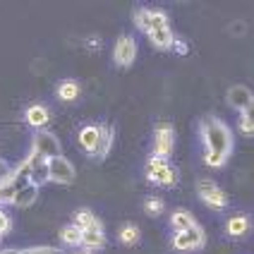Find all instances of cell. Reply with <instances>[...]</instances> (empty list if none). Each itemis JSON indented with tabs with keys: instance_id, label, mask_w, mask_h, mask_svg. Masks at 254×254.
Instances as JSON below:
<instances>
[{
	"instance_id": "6da1fadb",
	"label": "cell",
	"mask_w": 254,
	"mask_h": 254,
	"mask_svg": "<svg viewBox=\"0 0 254 254\" xmlns=\"http://www.w3.org/2000/svg\"><path fill=\"white\" fill-rule=\"evenodd\" d=\"M201 139H204L206 151H211V154H221L228 158L233 154V132L223 120H218L213 115H206L201 120Z\"/></svg>"
},
{
	"instance_id": "7a4b0ae2",
	"label": "cell",
	"mask_w": 254,
	"mask_h": 254,
	"mask_svg": "<svg viewBox=\"0 0 254 254\" xmlns=\"http://www.w3.org/2000/svg\"><path fill=\"white\" fill-rule=\"evenodd\" d=\"M146 178H149V183L154 185L173 187V185H178V170H175V166H170L166 158L151 156L146 161Z\"/></svg>"
},
{
	"instance_id": "3957f363",
	"label": "cell",
	"mask_w": 254,
	"mask_h": 254,
	"mask_svg": "<svg viewBox=\"0 0 254 254\" xmlns=\"http://www.w3.org/2000/svg\"><path fill=\"white\" fill-rule=\"evenodd\" d=\"M170 245L178 252H197V250H201L206 245V233H204L201 226H192V228H187V230L173 233Z\"/></svg>"
},
{
	"instance_id": "277c9868",
	"label": "cell",
	"mask_w": 254,
	"mask_h": 254,
	"mask_svg": "<svg viewBox=\"0 0 254 254\" xmlns=\"http://www.w3.org/2000/svg\"><path fill=\"white\" fill-rule=\"evenodd\" d=\"M173 149H175V129L170 123H158L154 132V156L168 161Z\"/></svg>"
},
{
	"instance_id": "5b68a950",
	"label": "cell",
	"mask_w": 254,
	"mask_h": 254,
	"mask_svg": "<svg viewBox=\"0 0 254 254\" xmlns=\"http://www.w3.org/2000/svg\"><path fill=\"white\" fill-rule=\"evenodd\" d=\"M197 192H199V199H201V201H204L209 209L221 211V209H226V206H228L226 192H223L218 185L213 183V180H199Z\"/></svg>"
},
{
	"instance_id": "8992f818",
	"label": "cell",
	"mask_w": 254,
	"mask_h": 254,
	"mask_svg": "<svg viewBox=\"0 0 254 254\" xmlns=\"http://www.w3.org/2000/svg\"><path fill=\"white\" fill-rule=\"evenodd\" d=\"M74 175H77V170H74V166H72V161L70 158H65L63 154L48 161V178H51V183L72 185L74 183Z\"/></svg>"
},
{
	"instance_id": "52a82bcc",
	"label": "cell",
	"mask_w": 254,
	"mask_h": 254,
	"mask_svg": "<svg viewBox=\"0 0 254 254\" xmlns=\"http://www.w3.org/2000/svg\"><path fill=\"white\" fill-rule=\"evenodd\" d=\"M134 24H137L144 34H149V31H154V29L168 27V14L163 12V10H154V7H139V10L134 12Z\"/></svg>"
},
{
	"instance_id": "ba28073f",
	"label": "cell",
	"mask_w": 254,
	"mask_h": 254,
	"mask_svg": "<svg viewBox=\"0 0 254 254\" xmlns=\"http://www.w3.org/2000/svg\"><path fill=\"white\" fill-rule=\"evenodd\" d=\"M31 151L39 154L41 158H46V161H51V158L60 156V139H58L53 132H43L41 129L31 139Z\"/></svg>"
},
{
	"instance_id": "9c48e42d",
	"label": "cell",
	"mask_w": 254,
	"mask_h": 254,
	"mask_svg": "<svg viewBox=\"0 0 254 254\" xmlns=\"http://www.w3.org/2000/svg\"><path fill=\"white\" fill-rule=\"evenodd\" d=\"M228 106L233 108V111H238V113H252V103H254V96L252 91H250V86L245 84H233L228 89Z\"/></svg>"
},
{
	"instance_id": "30bf717a",
	"label": "cell",
	"mask_w": 254,
	"mask_h": 254,
	"mask_svg": "<svg viewBox=\"0 0 254 254\" xmlns=\"http://www.w3.org/2000/svg\"><path fill=\"white\" fill-rule=\"evenodd\" d=\"M137 58V41L132 36L123 34L118 41H115V48H113V60L118 67H129Z\"/></svg>"
},
{
	"instance_id": "8fae6325",
	"label": "cell",
	"mask_w": 254,
	"mask_h": 254,
	"mask_svg": "<svg viewBox=\"0 0 254 254\" xmlns=\"http://www.w3.org/2000/svg\"><path fill=\"white\" fill-rule=\"evenodd\" d=\"M27 161H29V183L34 187H41V185L51 183V178H48V161L46 158H41L34 151H29Z\"/></svg>"
},
{
	"instance_id": "7c38bea8",
	"label": "cell",
	"mask_w": 254,
	"mask_h": 254,
	"mask_svg": "<svg viewBox=\"0 0 254 254\" xmlns=\"http://www.w3.org/2000/svg\"><path fill=\"white\" fill-rule=\"evenodd\" d=\"M82 245H84V250H89V252L106 247V230H103V223H101L99 218L91 226L82 228Z\"/></svg>"
},
{
	"instance_id": "4fadbf2b",
	"label": "cell",
	"mask_w": 254,
	"mask_h": 254,
	"mask_svg": "<svg viewBox=\"0 0 254 254\" xmlns=\"http://www.w3.org/2000/svg\"><path fill=\"white\" fill-rule=\"evenodd\" d=\"M113 127H106L101 125L99 127V139H96V146H94V151L89 158H94V161H103L108 151H111V146H113Z\"/></svg>"
},
{
	"instance_id": "5bb4252c",
	"label": "cell",
	"mask_w": 254,
	"mask_h": 254,
	"mask_svg": "<svg viewBox=\"0 0 254 254\" xmlns=\"http://www.w3.org/2000/svg\"><path fill=\"white\" fill-rule=\"evenodd\" d=\"M250 228H252V221H250V216L247 213H238V216H230L226 223V235L228 238H245L247 233H250Z\"/></svg>"
},
{
	"instance_id": "9a60e30c",
	"label": "cell",
	"mask_w": 254,
	"mask_h": 254,
	"mask_svg": "<svg viewBox=\"0 0 254 254\" xmlns=\"http://www.w3.org/2000/svg\"><path fill=\"white\" fill-rule=\"evenodd\" d=\"M24 120H27V125L36 127V129H43V127L51 123V111H48L46 106H41V103H34V106L27 108Z\"/></svg>"
},
{
	"instance_id": "2e32d148",
	"label": "cell",
	"mask_w": 254,
	"mask_h": 254,
	"mask_svg": "<svg viewBox=\"0 0 254 254\" xmlns=\"http://www.w3.org/2000/svg\"><path fill=\"white\" fill-rule=\"evenodd\" d=\"M146 36H149V41L154 43L156 48H161V51H170V46H173V39H175V34H173L170 24H168V27L154 29V31H149Z\"/></svg>"
},
{
	"instance_id": "e0dca14e",
	"label": "cell",
	"mask_w": 254,
	"mask_h": 254,
	"mask_svg": "<svg viewBox=\"0 0 254 254\" xmlns=\"http://www.w3.org/2000/svg\"><path fill=\"white\" fill-rule=\"evenodd\" d=\"M39 199V187H34L31 183H27L17 194L12 197V204L17 206V209H29L34 201Z\"/></svg>"
},
{
	"instance_id": "ac0fdd59",
	"label": "cell",
	"mask_w": 254,
	"mask_h": 254,
	"mask_svg": "<svg viewBox=\"0 0 254 254\" xmlns=\"http://www.w3.org/2000/svg\"><path fill=\"white\" fill-rule=\"evenodd\" d=\"M99 127L101 125H84L79 129V144L86 151V156H91L94 146H96V139H99Z\"/></svg>"
},
{
	"instance_id": "d6986e66",
	"label": "cell",
	"mask_w": 254,
	"mask_h": 254,
	"mask_svg": "<svg viewBox=\"0 0 254 254\" xmlns=\"http://www.w3.org/2000/svg\"><path fill=\"white\" fill-rule=\"evenodd\" d=\"M197 226V221H194V216L190 211H185V209H180V211H175L173 216H170V228H173V233H180V230H187V228Z\"/></svg>"
},
{
	"instance_id": "ffe728a7",
	"label": "cell",
	"mask_w": 254,
	"mask_h": 254,
	"mask_svg": "<svg viewBox=\"0 0 254 254\" xmlns=\"http://www.w3.org/2000/svg\"><path fill=\"white\" fill-rule=\"evenodd\" d=\"M58 99L65 101V103H72V101L79 99V84L74 79H65L58 84Z\"/></svg>"
},
{
	"instance_id": "44dd1931",
	"label": "cell",
	"mask_w": 254,
	"mask_h": 254,
	"mask_svg": "<svg viewBox=\"0 0 254 254\" xmlns=\"http://www.w3.org/2000/svg\"><path fill=\"white\" fill-rule=\"evenodd\" d=\"M60 240L70 247H82V228H77L74 223L60 228Z\"/></svg>"
},
{
	"instance_id": "7402d4cb",
	"label": "cell",
	"mask_w": 254,
	"mask_h": 254,
	"mask_svg": "<svg viewBox=\"0 0 254 254\" xmlns=\"http://www.w3.org/2000/svg\"><path fill=\"white\" fill-rule=\"evenodd\" d=\"M139 238H141V233L134 223H125V226L118 230V240L123 242V245H137Z\"/></svg>"
},
{
	"instance_id": "603a6c76",
	"label": "cell",
	"mask_w": 254,
	"mask_h": 254,
	"mask_svg": "<svg viewBox=\"0 0 254 254\" xmlns=\"http://www.w3.org/2000/svg\"><path fill=\"white\" fill-rule=\"evenodd\" d=\"M144 211L149 216H161L163 213V199L161 197H146L144 201Z\"/></svg>"
},
{
	"instance_id": "cb8c5ba5",
	"label": "cell",
	"mask_w": 254,
	"mask_h": 254,
	"mask_svg": "<svg viewBox=\"0 0 254 254\" xmlns=\"http://www.w3.org/2000/svg\"><path fill=\"white\" fill-rule=\"evenodd\" d=\"M204 163L209 168H221L228 163V156H221V154H211V151H204Z\"/></svg>"
},
{
	"instance_id": "d4e9b609",
	"label": "cell",
	"mask_w": 254,
	"mask_h": 254,
	"mask_svg": "<svg viewBox=\"0 0 254 254\" xmlns=\"http://www.w3.org/2000/svg\"><path fill=\"white\" fill-rule=\"evenodd\" d=\"M94 221H96V216L89 211V209H82V211H77V216H74V226H77V228L91 226Z\"/></svg>"
},
{
	"instance_id": "484cf974",
	"label": "cell",
	"mask_w": 254,
	"mask_h": 254,
	"mask_svg": "<svg viewBox=\"0 0 254 254\" xmlns=\"http://www.w3.org/2000/svg\"><path fill=\"white\" fill-rule=\"evenodd\" d=\"M240 132H242V137H252V132H254L252 113H242L240 115Z\"/></svg>"
},
{
	"instance_id": "4316f807",
	"label": "cell",
	"mask_w": 254,
	"mask_h": 254,
	"mask_svg": "<svg viewBox=\"0 0 254 254\" xmlns=\"http://www.w3.org/2000/svg\"><path fill=\"white\" fill-rule=\"evenodd\" d=\"M19 254H65L60 247H29V250H22Z\"/></svg>"
},
{
	"instance_id": "83f0119b",
	"label": "cell",
	"mask_w": 254,
	"mask_h": 254,
	"mask_svg": "<svg viewBox=\"0 0 254 254\" xmlns=\"http://www.w3.org/2000/svg\"><path fill=\"white\" fill-rule=\"evenodd\" d=\"M10 228H12V221H10V216L0 209V238L5 235V233H10Z\"/></svg>"
},
{
	"instance_id": "f1b7e54d",
	"label": "cell",
	"mask_w": 254,
	"mask_h": 254,
	"mask_svg": "<svg viewBox=\"0 0 254 254\" xmlns=\"http://www.w3.org/2000/svg\"><path fill=\"white\" fill-rule=\"evenodd\" d=\"M170 51H175V53L185 56V53H187V43H185L183 39H178V36H175V39H173V46H170Z\"/></svg>"
},
{
	"instance_id": "f546056e",
	"label": "cell",
	"mask_w": 254,
	"mask_h": 254,
	"mask_svg": "<svg viewBox=\"0 0 254 254\" xmlns=\"http://www.w3.org/2000/svg\"><path fill=\"white\" fill-rule=\"evenodd\" d=\"M230 31H233V34H242V31H245V24H233Z\"/></svg>"
},
{
	"instance_id": "4dcf8cb0",
	"label": "cell",
	"mask_w": 254,
	"mask_h": 254,
	"mask_svg": "<svg viewBox=\"0 0 254 254\" xmlns=\"http://www.w3.org/2000/svg\"><path fill=\"white\" fill-rule=\"evenodd\" d=\"M89 48H99V39H91V41H89Z\"/></svg>"
},
{
	"instance_id": "1f68e13d",
	"label": "cell",
	"mask_w": 254,
	"mask_h": 254,
	"mask_svg": "<svg viewBox=\"0 0 254 254\" xmlns=\"http://www.w3.org/2000/svg\"><path fill=\"white\" fill-rule=\"evenodd\" d=\"M0 254H19V250H2Z\"/></svg>"
},
{
	"instance_id": "d6a6232c",
	"label": "cell",
	"mask_w": 254,
	"mask_h": 254,
	"mask_svg": "<svg viewBox=\"0 0 254 254\" xmlns=\"http://www.w3.org/2000/svg\"><path fill=\"white\" fill-rule=\"evenodd\" d=\"M77 254H91V252H89V250H82V252H77Z\"/></svg>"
},
{
	"instance_id": "836d02e7",
	"label": "cell",
	"mask_w": 254,
	"mask_h": 254,
	"mask_svg": "<svg viewBox=\"0 0 254 254\" xmlns=\"http://www.w3.org/2000/svg\"><path fill=\"white\" fill-rule=\"evenodd\" d=\"M0 194H2V183H0Z\"/></svg>"
}]
</instances>
